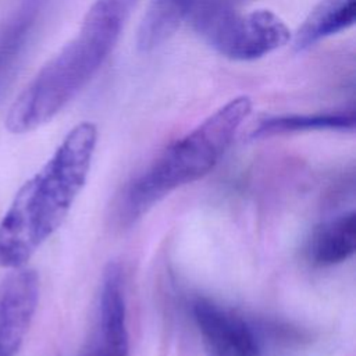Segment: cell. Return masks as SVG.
Returning <instances> with one entry per match:
<instances>
[{
  "mask_svg": "<svg viewBox=\"0 0 356 356\" xmlns=\"http://www.w3.org/2000/svg\"><path fill=\"white\" fill-rule=\"evenodd\" d=\"M96 142V125L79 122L17 191L0 221V267H24L61 227L86 182Z\"/></svg>",
  "mask_w": 356,
  "mask_h": 356,
  "instance_id": "6da1fadb",
  "label": "cell"
},
{
  "mask_svg": "<svg viewBox=\"0 0 356 356\" xmlns=\"http://www.w3.org/2000/svg\"><path fill=\"white\" fill-rule=\"evenodd\" d=\"M138 0H95L81 28L11 104L6 128L31 132L54 118L95 76L115 47Z\"/></svg>",
  "mask_w": 356,
  "mask_h": 356,
  "instance_id": "7a4b0ae2",
  "label": "cell"
},
{
  "mask_svg": "<svg viewBox=\"0 0 356 356\" xmlns=\"http://www.w3.org/2000/svg\"><path fill=\"white\" fill-rule=\"evenodd\" d=\"M250 111L252 99L236 96L168 146L129 184L121 207L124 218L135 221L172 191L209 174L231 146Z\"/></svg>",
  "mask_w": 356,
  "mask_h": 356,
  "instance_id": "3957f363",
  "label": "cell"
},
{
  "mask_svg": "<svg viewBox=\"0 0 356 356\" xmlns=\"http://www.w3.org/2000/svg\"><path fill=\"white\" fill-rule=\"evenodd\" d=\"M193 29L220 54L250 61L282 47L291 39L286 24L270 10L242 14L228 10L191 18Z\"/></svg>",
  "mask_w": 356,
  "mask_h": 356,
  "instance_id": "277c9868",
  "label": "cell"
},
{
  "mask_svg": "<svg viewBox=\"0 0 356 356\" xmlns=\"http://www.w3.org/2000/svg\"><path fill=\"white\" fill-rule=\"evenodd\" d=\"M39 302V277L19 267L0 281V356H17L33 321Z\"/></svg>",
  "mask_w": 356,
  "mask_h": 356,
  "instance_id": "5b68a950",
  "label": "cell"
},
{
  "mask_svg": "<svg viewBox=\"0 0 356 356\" xmlns=\"http://www.w3.org/2000/svg\"><path fill=\"white\" fill-rule=\"evenodd\" d=\"M193 318L207 356H263L254 332L235 313L209 299H197Z\"/></svg>",
  "mask_w": 356,
  "mask_h": 356,
  "instance_id": "8992f818",
  "label": "cell"
},
{
  "mask_svg": "<svg viewBox=\"0 0 356 356\" xmlns=\"http://www.w3.org/2000/svg\"><path fill=\"white\" fill-rule=\"evenodd\" d=\"M43 0H24L0 26V102L33 38Z\"/></svg>",
  "mask_w": 356,
  "mask_h": 356,
  "instance_id": "52a82bcc",
  "label": "cell"
},
{
  "mask_svg": "<svg viewBox=\"0 0 356 356\" xmlns=\"http://www.w3.org/2000/svg\"><path fill=\"white\" fill-rule=\"evenodd\" d=\"M356 249V214L348 211L324 222L313 232L307 254L317 266L339 264L353 256Z\"/></svg>",
  "mask_w": 356,
  "mask_h": 356,
  "instance_id": "ba28073f",
  "label": "cell"
},
{
  "mask_svg": "<svg viewBox=\"0 0 356 356\" xmlns=\"http://www.w3.org/2000/svg\"><path fill=\"white\" fill-rule=\"evenodd\" d=\"M356 0H321L298 28L293 46L302 51L355 24Z\"/></svg>",
  "mask_w": 356,
  "mask_h": 356,
  "instance_id": "9c48e42d",
  "label": "cell"
},
{
  "mask_svg": "<svg viewBox=\"0 0 356 356\" xmlns=\"http://www.w3.org/2000/svg\"><path fill=\"white\" fill-rule=\"evenodd\" d=\"M355 124L356 118L353 110H335L313 114L270 115L261 118L257 122V125L252 131V138H267L307 131L352 132L355 129Z\"/></svg>",
  "mask_w": 356,
  "mask_h": 356,
  "instance_id": "30bf717a",
  "label": "cell"
},
{
  "mask_svg": "<svg viewBox=\"0 0 356 356\" xmlns=\"http://www.w3.org/2000/svg\"><path fill=\"white\" fill-rule=\"evenodd\" d=\"M249 0H196L189 17H199L228 10H239Z\"/></svg>",
  "mask_w": 356,
  "mask_h": 356,
  "instance_id": "8fae6325",
  "label": "cell"
},
{
  "mask_svg": "<svg viewBox=\"0 0 356 356\" xmlns=\"http://www.w3.org/2000/svg\"><path fill=\"white\" fill-rule=\"evenodd\" d=\"M196 0H154V3L167 14L175 18H188Z\"/></svg>",
  "mask_w": 356,
  "mask_h": 356,
  "instance_id": "7c38bea8",
  "label": "cell"
},
{
  "mask_svg": "<svg viewBox=\"0 0 356 356\" xmlns=\"http://www.w3.org/2000/svg\"><path fill=\"white\" fill-rule=\"evenodd\" d=\"M82 356H125V355L117 353L115 350L110 349L108 346L103 345L96 338H93V341L90 342V345L88 346V349L83 352Z\"/></svg>",
  "mask_w": 356,
  "mask_h": 356,
  "instance_id": "4fadbf2b",
  "label": "cell"
}]
</instances>
